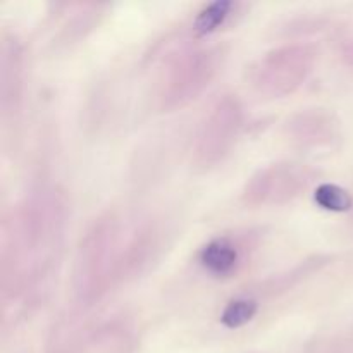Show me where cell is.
<instances>
[{"mask_svg": "<svg viewBox=\"0 0 353 353\" xmlns=\"http://www.w3.org/2000/svg\"><path fill=\"white\" fill-rule=\"evenodd\" d=\"M12 233L2 254L3 299H34L48 278L64 230V205L57 193L41 192L14 214Z\"/></svg>", "mask_w": 353, "mask_h": 353, "instance_id": "1", "label": "cell"}, {"mask_svg": "<svg viewBox=\"0 0 353 353\" xmlns=\"http://www.w3.org/2000/svg\"><path fill=\"white\" fill-rule=\"evenodd\" d=\"M121 223L114 212L97 217L79 241L72 288L79 305L99 302L114 283H119L124 247H119Z\"/></svg>", "mask_w": 353, "mask_h": 353, "instance_id": "2", "label": "cell"}, {"mask_svg": "<svg viewBox=\"0 0 353 353\" xmlns=\"http://www.w3.org/2000/svg\"><path fill=\"white\" fill-rule=\"evenodd\" d=\"M319 50L312 43H290L272 48L250 68L255 92L269 99H283L295 93L312 74Z\"/></svg>", "mask_w": 353, "mask_h": 353, "instance_id": "3", "label": "cell"}, {"mask_svg": "<svg viewBox=\"0 0 353 353\" xmlns=\"http://www.w3.org/2000/svg\"><path fill=\"white\" fill-rule=\"evenodd\" d=\"M245 128V109L236 95H224L205 114L193 141L192 164L205 172L223 164L236 148Z\"/></svg>", "mask_w": 353, "mask_h": 353, "instance_id": "4", "label": "cell"}, {"mask_svg": "<svg viewBox=\"0 0 353 353\" xmlns=\"http://www.w3.org/2000/svg\"><path fill=\"white\" fill-rule=\"evenodd\" d=\"M221 68L217 48H196L183 52L164 71L159 86V109L171 112L181 109L202 95Z\"/></svg>", "mask_w": 353, "mask_h": 353, "instance_id": "5", "label": "cell"}, {"mask_svg": "<svg viewBox=\"0 0 353 353\" xmlns=\"http://www.w3.org/2000/svg\"><path fill=\"white\" fill-rule=\"evenodd\" d=\"M317 172L300 162H274L255 171L241 192V202L248 207L285 205L299 199L316 179Z\"/></svg>", "mask_w": 353, "mask_h": 353, "instance_id": "6", "label": "cell"}, {"mask_svg": "<svg viewBox=\"0 0 353 353\" xmlns=\"http://www.w3.org/2000/svg\"><path fill=\"white\" fill-rule=\"evenodd\" d=\"M290 143L303 150H319L333 147L341 137L340 121L331 110L323 107L302 109L292 114L283 126Z\"/></svg>", "mask_w": 353, "mask_h": 353, "instance_id": "7", "label": "cell"}, {"mask_svg": "<svg viewBox=\"0 0 353 353\" xmlns=\"http://www.w3.org/2000/svg\"><path fill=\"white\" fill-rule=\"evenodd\" d=\"M0 57V105L3 117L17 114L24 95V50L16 37H3Z\"/></svg>", "mask_w": 353, "mask_h": 353, "instance_id": "8", "label": "cell"}, {"mask_svg": "<svg viewBox=\"0 0 353 353\" xmlns=\"http://www.w3.org/2000/svg\"><path fill=\"white\" fill-rule=\"evenodd\" d=\"M199 262L209 274L216 278H228L236 272L241 262V254L231 238L217 236L203 245L199 254Z\"/></svg>", "mask_w": 353, "mask_h": 353, "instance_id": "9", "label": "cell"}, {"mask_svg": "<svg viewBox=\"0 0 353 353\" xmlns=\"http://www.w3.org/2000/svg\"><path fill=\"white\" fill-rule=\"evenodd\" d=\"M234 9H236V3L230 0H216V2L205 3L193 19L192 28L195 37L205 38L216 33L226 24Z\"/></svg>", "mask_w": 353, "mask_h": 353, "instance_id": "10", "label": "cell"}, {"mask_svg": "<svg viewBox=\"0 0 353 353\" xmlns=\"http://www.w3.org/2000/svg\"><path fill=\"white\" fill-rule=\"evenodd\" d=\"M259 312V302L252 296H236L230 300L221 312V324L226 330H240L254 321Z\"/></svg>", "mask_w": 353, "mask_h": 353, "instance_id": "11", "label": "cell"}, {"mask_svg": "<svg viewBox=\"0 0 353 353\" xmlns=\"http://www.w3.org/2000/svg\"><path fill=\"white\" fill-rule=\"evenodd\" d=\"M314 202L327 212L343 214L352 210L353 196L343 186L334 183H321L314 192Z\"/></svg>", "mask_w": 353, "mask_h": 353, "instance_id": "12", "label": "cell"}, {"mask_svg": "<svg viewBox=\"0 0 353 353\" xmlns=\"http://www.w3.org/2000/svg\"><path fill=\"white\" fill-rule=\"evenodd\" d=\"M341 59H343L345 64L352 65L353 68V38L352 40L345 41L343 47H341Z\"/></svg>", "mask_w": 353, "mask_h": 353, "instance_id": "13", "label": "cell"}]
</instances>
